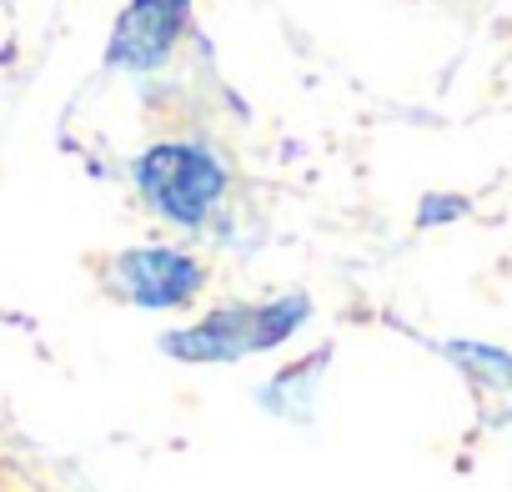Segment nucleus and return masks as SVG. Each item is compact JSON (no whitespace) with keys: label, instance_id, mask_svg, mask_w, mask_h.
I'll list each match as a JSON object with an SVG mask.
<instances>
[{"label":"nucleus","instance_id":"obj_1","mask_svg":"<svg viewBox=\"0 0 512 492\" xmlns=\"http://www.w3.org/2000/svg\"><path fill=\"white\" fill-rule=\"evenodd\" d=\"M307 317H312L307 297H277V302H262V307L236 302V307H216L196 327L166 332L161 347L181 362H241L251 352L282 347Z\"/></svg>","mask_w":512,"mask_h":492},{"label":"nucleus","instance_id":"obj_2","mask_svg":"<svg viewBox=\"0 0 512 492\" xmlns=\"http://www.w3.org/2000/svg\"><path fill=\"white\" fill-rule=\"evenodd\" d=\"M131 176L146 206L176 226H201L226 196V166L206 146H191V141H161L141 151Z\"/></svg>","mask_w":512,"mask_h":492},{"label":"nucleus","instance_id":"obj_3","mask_svg":"<svg viewBox=\"0 0 512 492\" xmlns=\"http://www.w3.org/2000/svg\"><path fill=\"white\" fill-rule=\"evenodd\" d=\"M186 21H191V0H131L111 31L106 61L121 71H156L186 36Z\"/></svg>","mask_w":512,"mask_h":492},{"label":"nucleus","instance_id":"obj_4","mask_svg":"<svg viewBox=\"0 0 512 492\" xmlns=\"http://www.w3.org/2000/svg\"><path fill=\"white\" fill-rule=\"evenodd\" d=\"M116 292L136 307H186L201 292V262L171 246H136V252L116 257Z\"/></svg>","mask_w":512,"mask_h":492}]
</instances>
